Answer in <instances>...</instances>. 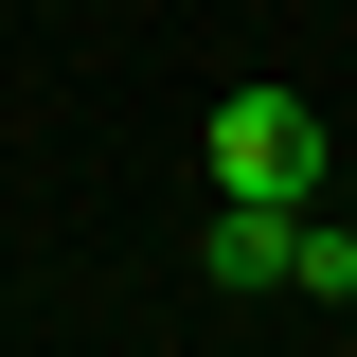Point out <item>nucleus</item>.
Instances as JSON below:
<instances>
[{"label":"nucleus","mask_w":357,"mask_h":357,"mask_svg":"<svg viewBox=\"0 0 357 357\" xmlns=\"http://www.w3.org/2000/svg\"><path fill=\"white\" fill-rule=\"evenodd\" d=\"M197 161H215L232 215H304V197H321V107H304V89H232L215 126H197Z\"/></svg>","instance_id":"f257e3e1"},{"label":"nucleus","mask_w":357,"mask_h":357,"mask_svg":"<svg viewBox=\"0 0 357 357\" xmlns=\"http://www.w3.org/2000/svg\"><path fill=\"white\" fill-rule=\"evenodd\" d=\"M286 250H304V215H232V197H215V232H197L215 286H286Z\"/></svg>","instance_id":"f03ea898"},{"label":"nucleus","mask_w":357,"mask_h":357,"mask_svg":"<svg viewBox=\"0 0 357 357\" xmlns=\"http://www.w3.org/2000/svg\"><path fill=\"white\" fill-rule=\"evenodd\" d=\"M286 286H304V304H357V232H340V215H304V250H286Z\"/></svg>","instance_id":"7ed1b4c3"}]
</instances>
